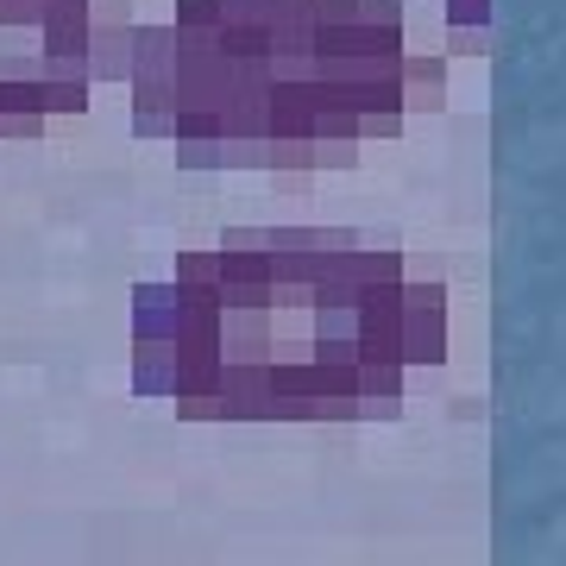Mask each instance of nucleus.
Listing matches in <instances>:
<instances>
[{"instance_id":"f257e3e1","label":"nucleus","mask_w":566,"mask_h":566,"mask_svg":"<svg viewBox=\"0 0 566 566\" xmlns=\"http://www.w3.org/2000/svg\"><path fill=\"white\" fill-rule=\"evenodd\" d=\"M447 365V283L403 277V371Z\"/></svg>"},{"instance_id":"f03ea898","label":"nucleus","mask_w":566,"mask_h":566,"mask_svg":"<svg viewBox=\"0 0 566 566\" xmlns=\"http://www.w3.org/2000/svg\"><path fill=\"white\" fill-rule=\"evenodd\" d=\"M447 107V51H403V120Z\"/></svg>"},{"instance_id":"7ed1b4c3","label":"nucleus","mask_w":566,"mask_h":566,"mask_svg":"<svg viewBox=\"0 0 566 566\" xmlns=\"http://www.w3.org/2000/svg\"><path fill=\"white\" fill-rule=\"evenodd\" d=\"M447 57H485L491 44V0H441Z\"/></svg>"},{"instance_id":"20e7f679","label":"nucleus","mask_w":566,"mask_h":566,"mask_svg":"<svg viewBox=\"0 0 566 566\" xmlns=\"http://www.w3.org/2000/svg\"><path fill=\"white\" fill-rule=\"evenodd\" d=\"M221 25H227L221 0H182L177 20H170V32L189 39V44H221Z\"/></svg>"},{"instance_id":"39448f33","label":"nucleus","mask_w":566,"mask_h":566,"mask_svg":"<svg viewBox=\"0 0 566 566\" xmlns=\"http://www.w3.org/2000/svg\"><path fill=\"white\" fill-rule=\"evenodd\" d=\"M170 283H182V290H214V283H221V252H214V245H208V252H182Z\"/></svg>"}]
</instances>
